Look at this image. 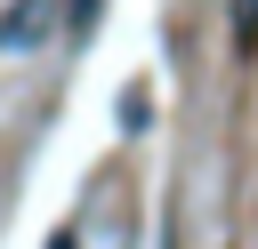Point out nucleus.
<instances>
[{
    "mask_svg": "<svg viewBox=\"0 0 258 249\" xmlns=\"http://www.w3.org/2000/svg\"><path fill=\"white\" fill-rule=\"evenodd\" d=\"M40 40V0H8V16H0V48H32Z\"/></svg>",
    "mask_w": 258,
    "mask_h": 249,
    "instance_id": "nucleus-1",
    "label": "nucleus"
},
{
    "mask_svg": "<svg viewBox=\"0 0 258 249\" xmlns=\"http://www.w3.org/2000/svg\"><path fill=\"white\" fill-rule=\"evenodd\" d=\"M226 32H234V56H258V0H234Z\"/></svg>",
    "mask_w": 258,
    "mask_h": 249,
    "instance_id": "nucleus-2",
    "label": "nucleus"
},
{
    "mask_svg": "<svg viewBox=\"0 0 258 249\" xmlns=\"http://www.w3.org/2000/svg\"><path fill=\"white\" fill-rule=\"evenodd\" d=\"M48 249H81V241H73V233H48Z\"/></svg>",
    "mask_w": 258,
    "mask_h": 249,
    "instance_id": "nucleus-3",
    "label": "nucleus"
}]
</instances>
